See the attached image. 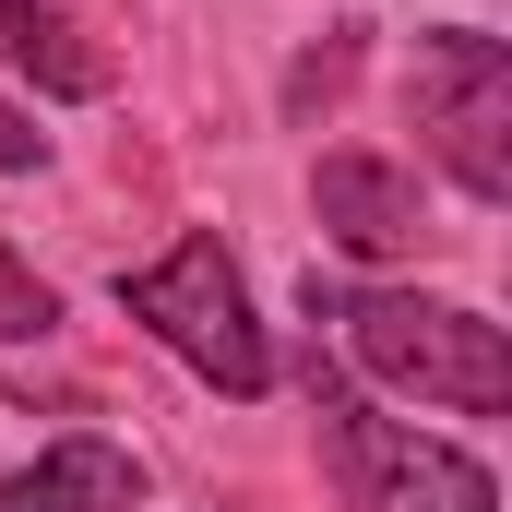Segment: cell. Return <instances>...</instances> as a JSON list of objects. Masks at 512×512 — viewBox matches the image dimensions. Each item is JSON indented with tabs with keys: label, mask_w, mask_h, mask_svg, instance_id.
<instances>
[{
	"label": "cell",
	"mask_w": 512,
	"mask_h": 512,
	"mask_svg": "<svg viewBox=\"0 0 512 512\" xmlns=\"http://www.w3.org/2000/svg\"><path fill=\"white\" fill-rule=\"evenodd\" d=\"M310 215H322V239L358 262H393L429 239V203H417V179L393 167V155H322L310 167Z\"/></svg>",
	"instance_id": "5b68a950"
},
{
	"label": "cell",
	"mask_w": 512,
	"mask_h": 512,
	"mask_svg": "<svg viewBox=\"0 0 512 512\" xmlns=\"http://www.w3.org/2000/svg\"><path fill=\"white\" fill-rule=\"evenodd\" d=\"M0 60L12 72H36V96H108V60L84 48V24L60 12V0H0Z\"/></svg>",
	"instance_id": "52a82bcc"
},
{
	"label": "cell",
	"mask_w": 512,
	"mask_h": 512,
	"mask_svg": "<svg viewBox=\"0 0 512 512\" xmlns=\"http://www.w3.org/2000/svg\"><path fill=\"white\" fill-rule=\"evenodd\" d=\"M346 84H358V24H334V36H322V48H310L298 72H286V108L310 120V108H334Z\"/></svg>",
	"instance_id": "ba28073f"
},
{
	"label": "cell",
	"mask_w": 512,
	"mask_h": 512,
	"mask_svg": "<svg viewBox=\"0 0 512 512\" xmlns=\"http://www.w3.org/2000/svg\"><path fill=\"white\" fill-rule=\"evenodd\" d=\"M24 167H48V131L24 120V108H0V179H24Z\"/></svg>",
	"instance_id": "30bf717a"
},
{
	"label": "cell",
	"mask_w": 512,
	"mask_h": 512,
	"mask_svg": "<svg viewBox=\"0 0 512 512\" xmlns=\"http://www.w3.org/2000/svg\"><path fill=\"white\" fill-rule=\"evenodd\" d=\"M310 429H322V465H334L346 512H501V477L477 453L429 441L417 417H382L334 358H310Z\"/></svg>",
	"instance_id": "7a4b0ae2"
},
{
	"label": "cell",
	"mask_w": 512,
	"mask_h": 512,
	"mask_svg": "<svg viewBox=\"0 0 512 512\" xmlns=\"http://www.w3.org/2000/svg\"><path fill=\"white\" fill-rule=\"evenodd\" d=\"M131 501H143V465L96 429H72V441H48L36 465L0 477V512H131Z\"/></svg>",
	"instance_id": "8992f818"
},
{
	"label": "cell",
	"mask_w": 512,
	"mask_h": 512,
	"mask_svg": "<svg viewBox=\"0 0 512 512\" xmlns=\"http://www.w3.org/2000/svg\"><path fill=\"white\" fill-rule=\"evenodd\" d=\"M310 322H334V346H346L358 370H382L393 393H417V405H453V417H501V405H512L501 322H477V310H453V298L310 274Z\"/></svg>",
	"instance_id": "6da1fadb"
},
{
	"label": "cell",
	"mask_w": 512,
	"mask_h": 512,
	"mask_svg": "<svg viewBox=\"0 0 512 512\" xmlns=\"http://www.w3.org/2000/svg\"><path fill=\"white\" fill-rule=\"evenodd\" d=\"M405 108H417V143L441 155V179L465 203H512V48L489 24H429Z\"/></svg>",
	"instance_id": "277c9868"
},
{
	"label": "cell",
	"mask_w": 512,
	"mask_h": 512,
	"mask_svg": "<svg viewBox=\"0 0 512 512\" xmlns=\"http://www.w3.org/2000/svg\"><path fill=\"white\" fill-rule=\"evenodd\" d=\"M120 310L191 370V382H215V393H274V334L251 322V286H239V262H227L215 227H191L167 262L120 274Z\"/></svg>",
	"instance_id": "3957f363"
},
{
	"label": "cell",
	"mask_w": 512,
	"mask_h": 512,
	"mask_svg": "<svg viewBox=\"0 0 512 512\" xmlns=\"http://www.w3.org/2000/svg\"><path fill=\"white\" fill-rule=\"evenodd\" d=\"M60 322V298H48V274H24V262L0 251V346H36Z\"/></svg>",
	"instance_id": "9c48e42d"
}]
</instances>
